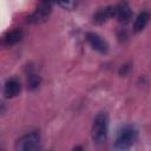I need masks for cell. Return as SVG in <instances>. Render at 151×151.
Instances as JSON below:
<instances>
[{
  "label": "cell",
  "instance_id": "1",
  "mask_svg": "<svg viewBox=\"0 0 151 151\" xmlns=\"http://www.w3.org/2000/svg\"><path fill=\"white\" fill-rule=\"evenodd\" d=\"M109 134V117L105 112L98 113L92 123V129H91V136L92 140L100 145L106 142Z\"/></svg>",
  "mask_w": 151,
  "mask_h": 151
},
{
  "label": "cell",
  "instance_id": "2",
  "mask_svg": "<svg viewBox=\"0 0 151 151\" xmlns=\"http://www.w3.org/2000/svg\"><path fill=\"white\" fill-rule=\"evenodd\" d=\"M138 139V131L132 125H125L120 127L117 132L114 145L117 149L126 150L130 149Z\"/></svg>",
  "mask_w": 151,
  "mask_h": 151
},
{
  "label": "cell",
  "instance_id": "3",
  "mask_svg": "<svg viewBox=\"0 0 151 151\" xmlns=\"http://www.w3.org/2000/svg\"><path fill=\"white\" fill-rule=\"evenodd\" d=\"M53 4H54L53 0H39L37 8L27 18V21L31 24H40V22L46 21L52 12Z\"/></svg>",
  "mask_w": 151,
  "mask_h": 151
},
{
  "label": "cell",
  "instance_id": "4",
  "mask_svg": "<svg viewBox=\"0 0 151 151\" xmlns=\"http://www.w3.org/2000/svg\"><path fill=\"white\" fill-rule=\"evenodd\" d=\"M39 144H40L39 132L32 131V132L25 133L24 136L18 138L14 147H15V150H20V151H31V150L38 149Z\"/></svg>",
  "mask_w": 151,
  "mask_h": 151
},
{
  "label": "cell",
  "instance_id": "5",
  "mask_svg": "<svg viewBox=\"0 0 151 151\" xmlns=\"http://www.w3.org/2000/svg\"><path fill=\"white\" fill-rule=\"evenodd\" d=\"M86 41L88 42V45L94 51H97L99 53H106L109 51L107 41L96 32H87L86 33Z\"/></svg>",
  "mask_w": 151,
  "mask_h": 151
},
{
  "label": "cell",
  "instance_id": "6",
  "mask_svg": "<svg viewBox=\"0 0 151 151\" xmlns=\"http://www.w3.org/2000/svg\"><path fill=\"white\" fill-rule=\"evenodd\" d=\"M114 18L122 24L130 21L132 18V9L126 1H120L114 6Z\"/></svg>",
  "mask_w": 151,
  "mask_h": 151
},
{
  "label": "cell",
  "instance_id": "7",
  "mask_svg": "<svg viewBox=\"0 0 151 151\" xmlns=\"http://www.w3.org/2000/svg\"><path fill=\"white\" fill-rule=\"evenodd\" d=\"M21 92V84L17 78H8L4 84V96L6 98H14Z\"/></svg>",
  "mask_w": 151,
  "mask_h": 151
},
{
  "label": "cell",
  "instance_id": "8",
  "mask_svg": "<svg viewBox=\"0 0 151 151\" xmlns=\"http://www.w3.org/2000/svg\"><path fill=\"white\" fill-rule=\"evenodd\" d=\"M111 18H114V6H106V7L99 8L93 14V22L100 25L106 22Z\"/></svg>",
  "mask_w": 151,
  "mask_h": 151
},
{
  "label": "cell",
  "instance_id": "9",
  "mask_svg": "<svg viewBox=\"0 0 151 151\" xmlns=\"http://www.w3.org/2000/svg\"><path fill=\"white\" fill-rule=\"evenodd\" d=\"M24 38V32L22 29L20 28H15V29H12V31H8L4 34L2 37V44L7 47L9 46H13L15 44H18L19 41H21Z\"/></svg>",
  "mask_w": 151,
  "mask_h": 151
},
{
  "label": "cell",
  "instance_id": "10",
  "mask_svg": "<svg viewBox=\"0 0 151 151\" xmlns=\"http://www.w3.org/2000/svg\"><path fill=\"white\" fill-rule=\"evenodd\" d=\"M150 21V13L147 11H142L137 18L134 19V22H133V32L138 33V32H142L146 25L149 24Z\"/></svg>",
  "mask_w": 151,
  "mask_h": 151
},
{
  "label": "cell",
  "instance_id": "11",
  "mask_svg": "<svg viewBox=\"0 0 151 151\" xmlns=\"http://www.w3.org/2000/svg\"><path fill=\"white\" fill-rule=\"evenodd\" d=\"M41 84V77L34 72H29L27 76V87L29 90H37Z\"/></svg>",
  "mask_w": 151,
  "mask_h": 151
},
{
  "label": "cell",
  "instance_id": "12",
  "mask_svg": "<svg viewBox=\"0 0 151 151\" xmlns=\"http://www.w3.org/2000/svg\"><path fill=\"white\" fill-rule=\"evenodd\" d=\"M53 2L59 5L64 9H73L76 7L77 0H53Z\"/></svg>",
  "mask_w": 151,
  "mask_h": 151
},
{
  "label": "cell",
  "instance_id": "13",
  "mask_svg": "<svg viewBox=\"0 0 151 151\" xmlns=\"http://www.w3.org/2000/svg\"><path fill=\"white\" fill-rule=\"evenodd\" d=\"M130 70H131V65H130V64H124V65H122L120 68H119V74L125 77V76L129 74Z\"/></svg>",
  "mask_w": 151,
  "mask_h": 151
}]
</instances>
